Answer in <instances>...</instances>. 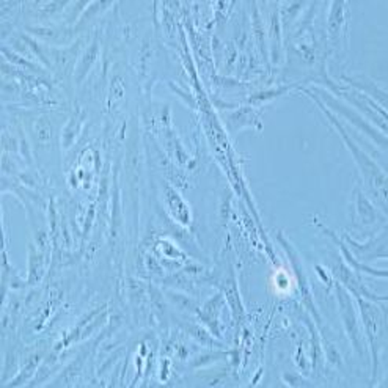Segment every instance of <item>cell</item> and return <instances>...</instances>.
Returning <instances> with one entry per match:
<instances>
[{
	"mask_svg": "<svg viewBox=\"0 0 388 388\" xmlns=\"http://www.w3.org/2000/svg\"><path fill=\"white\" fill-rule=\"evenodd\" d=\"M337 294H338V305H340L341 319H343L344 329L352 341V346L356 347L357 354L358 356H362L363 354V338H362V332H360V327L357 323L356 311H354V306L351 304L349 294H347L344 291V287H341V286L337 287Z\"/></svg>",
	"mask_w": 388,
	"mask_h": 388,
	"instance_id": "7a4b0ae2",
	"label": "cell"
},
{
	"mask_svg": "<svg viewBox=\"0 0 388 388\" xmlns=\"http://www.w3.org/2000/svg\"><path fill=\"white\" fill-rule=\"evenodd\" d=\"M357 198H358V216L362 217L365 225H371L374 220H376V212H374L373 206L368 203V200L363 197L362 192L357 190Z\"/></svg>",
	"mask_w": 388,
	"mask_h": 388,
	"instance_id": "277c9868",
	"label": "cell"
},
{
	"mask_svg": "<svg viewBox=\"0 0 388 388\" xmlns=\"http://www.w3.org/2000/svg\"><path fill=\"white\" fill-rule=\"evenodd\" d=\"M313 98H314V96H313ZM314 99H316V98H314ZM316 101H318V99H316ZM318 103H319V101H318ZM319 105L323 107V104H321V103H319ZM323 109H324V107H323ZM324 113L332 119V123L335 124V128H337L338 132L341 134V137H343V140L346 142V145L349 146V150H351V153L354 155V157H356L357 164H358V167H360V170H362V173H363L365 178H366V181L370 183L373 187L380 184V187H382V189H385V173H384V172H380V170H379V167H377L376 164H374L373 160H371L370 157H368L363 151H360L358 146H357L356 143H354L349 137H347V134H346V131L343 129V126H341V124L337 122L335 117H332V113H330L329 110H325V109H324Z\"/></svg>",
	"mask_w": 388,
	"mask_h": 388,
	"instance_id": "6da1fadb",
	"label": "cell"
},
{
	"mask_svg": "<svg viewBox=\"0 0 388 388\" xmlns=\"http://www.w3.org/2000/svg\"><path fill=\"white\" fill-rule=\"evenodd\" d=\"M324 98H325V103H327V104H330L332 107H338L340 113H343V115H344L347 119H352L354 124L358 126L360 129L365 131L366 134H370V136H374V132L371 131L370 126H368V124L363 122V119L357 115L356 112H354V110H349V109H347V107L338 104V103H337V99H335V98H332L330 95H324Z\"/></svg>",
	"mask_w": 388,
	"mask_h": 388,
	"instance_id": "3957f363",
	"label": "cell"
}]
</instances>
